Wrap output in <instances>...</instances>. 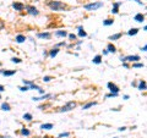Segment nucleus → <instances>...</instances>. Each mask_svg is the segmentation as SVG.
Wrapping results in <instances>:
<instances>
[{"label":"nucleus","mask_w":147,"mask_h":138,"mask_svg":"<svg viewBox=\"0 0 147 138\" xmlns=\"http://www.w3.org/2000/svg\"><path fill=\"white\" fill-rule=\"evenodd\" d=\"M0 138H5V137H3V136H0Z\"/></svg>","instance_id":"obj_44"},{"label":"nucleus","mask_w":147,"mask_h":138,"mask_svg":"<svg viewBox=\"0 0 147 138\" xmlns=\"http://www.w3.org/2000/svg\"><path fill=\"white\" fill-rule=\"evenodd\" d=\"M123 98H124V99H125V100H128V99H129V95H124V97H123Z\"/></svg>","instance_id":"obj_43"},{"label":"nucleus","mask_w":147,"mask_h":138,"mask_svg":"<svg viewBox=\"0 0 147 138\" xmlns=\"http://www.w3.org/2000/svg\"><path fill=\"white\" fill-rule=\"evenodd\" d=\"M141 50H142V52H146V50H147V45H143V48H141Z\"/></svg>","instance_id":"obj_40"},{"label":"nucleus","mask_w":147,"mask_h":138,"mask_svg":"<svg viewBox=\"0 0 147 138\" xmlns=\"http://www.w3.org/2000/svg\"><path fill=\"white\" fill-rule=\"evenodd\" d=\"M132 1H136L138 5H143V3H142V1H140V0H132Z\"/></svg>","instance_id":"obj_38"},{"label":"nucleus","mask_w":147,"mask_h":138,"mask_svg":"<svg viewBox=\"0 0 147 138\" xmlns=\"http://www.w3.org/2000/svg\"><path fill=\"white\" fill-rule=\"evenodd\" d=\"M145 66L143 64H141V62H135V64H132V67L134 69H142Z\"/></svg>","instance_id":"obj_27"},{"label":"nucleus","mask_w":147,"mask_h":138,"mask_svg":"<svg viewBox=\"0 0 147 138\" xmlns=\"http://www.w3.org/2000/svg\"><path fill=\"white\" fill-rule=\"evenodd\" d=\"M4 91H5L4 86H3V84H0V92H4Z\"/></svg>","instance_id":"obj_39"},{"label":"nucleus","mask_w":147,"mask_h":138,"mask_svg":"<svg viewBox=\"0 0 147 138\" xmlns=\"http://www.w3.org/2000/svg\"><path fill=\"white\" fill-rule=\"evenodd\" d=\"M134 21H136V22H143L145 21V15H142V13H136L135 17H134Z\"/></svg>","instance_id":"obj_10"},{"label":"nucleus","mask_w":147,"mask_h":138,"mask_svg":"<svg viewBox=\"0 0 147 138\" xmlns=\"http://www.w3.org/2000/svg\"><path fill=\"white\" fill-rule=\"evenodd\" d=\"M77 30H78V37H81V38L87 37V33L85 32V30H83V27H82V26H78V27H77Z\"/></svg>","instance_id":"obj_11"},{"label":"nucleus","mask_w":147,"mask_h":138,"mask_svg":"<svg viewBox=\"0 0 147 138\" xmlns=\"http://www.w3.org/2000/svg\"><path fill=\"white\" fill-rule=\"evenodd\" d=\"M28 88H29V89L39 91V89H41V87H39V86H37V84H34V83H32V84H29V86H28Z\"/></svg>","instance_id":"obj_29"},{"label":"nucleus","mask_w":147,"mask_h":138,"mask_svg":"<svg viewBox=\"0 0 147 138\" xmlns=\"http://www.w3.org/2000/svg\"><path fill=\"white\" fill-rule=\"evenodd\" d=\"M69 136H70L69 132H63V133L59 134V138H64V137H69Z\"/></svg>","instance_id":"obj_32"},{"label":"nucleus","mask_w":147,"mask_h":138,"mask_svg":"<svg viewBox=\"0 0 147 138\" xmlns=\"http://www.w3.org/2000/svg\"><path fill=\"white\" fill-rule=\"evenodd\" d=\"M137 33H138V28H131L130 31H128L129 35H136Z\"/></svg>","instance_id":"obj_24"},{"label":"nucleus","mask_w":147,"mask_h":138,"mask_svg":"<svg viewBox=\"0 0 147 138\" xmlns=\"http://www.w3.org/2000/svg\"><path fill=\"white\" fill-rule=\"evenodd\" d=\"M0 73H3V71H1V70H0Z\"/></svg>","instance_id":"obj_45"},{"label":"nucleus","mask_w":147,"mask_h":138,"mask_svg":"<svg viewBox=\"0 0 147 138\" xmlns=\"http://www.w3.org/2000/svg\"><path fill=\"white\" fill-rule=\"evenodd\" d=\"M107 87H108V89L110 91V93H119V87H118L115 83L108 82L107 83Z\"/></svg>","instance_id":"obj_6"},{"label":"nucleus","mask_w":147,"mask_h":138,"mask_svg":"<svg viewBox=\"0 0 147 138\" xmlns=\"http://www.w3.org/2000/svg\"><path fill=\"white\" fill-rule=\"evenodd\" d=\"M55 35H56V37H66V35H68V32H66V31H56L55 32Z\"/></svg>","instance_id":"obj_20"},{"label":"nucleus","mask_w":147,"mask_h":138,"mask_svg":"<svg viewBox=\"0 0 147 138\" xmlns=\"http://www.w3.org/2000/svg\"><path fill=\"white\" fill-rule=\"evenodd\" d=\"M107 52L108 53H115L116 52V49H115V47L110 43V44H108V47H107Z\"/></svg>","instance_id":"obj_22"},{"label":"nucleus","mask_w":147,"mask_h":138,"mask_svg":"<svg viewBox=\"0 0 147 138\" xmlns=\"http://www.w3.org/2000/svg\"><path fill=\"white\" fill-rule=\"evenodd\" d=\"M120 37H121V33H116V34L110 35V37H109V40H116V39H119Z\"/></svg>","instance_id":"obj_25"},{"label":"nucleus","mask_w":147,"mask_h":138,"mask_svg":"<svg viewBox=\"0 0 147 138\" xmlns=\"http://www.w3.org/2000/svg\"><path fill=\"white\" fill-rule=\"evenodd\" d=\"M21 134L22 136H29V134H31V131L27 129V128H22L21 129Z\"/></svg>","instance_id":"obj_26"},{"label":"nucleus","mask_w":147,"mask_h":138,"mask_svg":"<svg viewBox=\"0 0 147 138\" xmlns=\"http://www.w3.org/2000/svg\"><path fill=\"white\" fill-rule=\"evenodd\" d=\"M12 8L16 10V11H22L25 9V5L22 4V3H14L12 4Z\"/></svg>","instance_id":"obj_9"},{"label":"nucleus","mask_w":147,"mask_h":138,"mask_svg":"<svg viewBox=\"0 0 147 138\" xmlns=\"http://www.w3.org/2000/svg\"><path fill=\"white\" fill-rule=\"evenodd\" d=\"M94 105H97V103H96V101H90V103H86V104L82 106V109H83V110H87V109H90V108H92V106H94Z\"/></svg>","instance_id":"obj_17"},{"label":"nucleus","mask_w":147,"mask_h":138,"mask_svg":"<svg viewBox=\"0 0 147 138\" xmlns=\"http://www.w3.org/2000/svg\"><path fill=\"white\" fill-rule=\"evenodd\" d=\"M137 89H140V91H145L146 89V81H145V79H141V81L138 82Z\"/></svg>","instance_id":"obj_13"},{"label":"nucleus","mask_w":147,"mask_h":138,"mask_svg":"<svg viewBox=\"0 0 147 138\" xmlns=\"http://www.w3.org/2000/svg\"><path fill=\"white\" fill-rule=\"evenodd\" d=\"M11 61L12 62H16V64H21V59H20V57H12V59H11Z\"/></svg>","instance_id":"obj_31"},{"label":"nucleus","mask_w":147,"mask_h":138,"mask_svg":"<svg viewBox=\"0 0 147 138\" xmlns=\"http://www.w3.org/2000/svg\"><path fill=\"white\" fill-rule=\"evenodd\" d=\"M103 55H108V52H107V49H106V50H103Z\"/></svg>","instance_id":"obj_41"},{"label":"nucleus","mask_w":147,"mask_h":138,"mask_svg":"<svg viewBox=\"0 0 147 138\" xmlns=\"http://www.w3.org/2000/svg\"><path fill=\"white\" fill-rule=\"evenodd\" d=\"M53 95L51 94H43L42 97H33L32 100L33 101H39V100H44V99H48V98H51Z\"/></svg>","instance_id":"obj_7"},{"label":"nucleus","mask_w":147,"mask_h":138,"mask_svg":"<svg viewBox=\"0 0 147 138\" xmlns=\"http://www.w3.org/2000/svg\"><path fill=\"white\" fill-rule=\"evenodd\" d=\"M92 62H93V64H96V65H99V64L102 62V55H96V56L93 57Z\"/></svg>","instance_id":"obj_16"},{"label":"nucleus","mask_w":147,"mask_h":138,"mask_svg":"<svg viewBox=\"0 0 147 138\" xmlns=\"http://www.w3.org/2000/svg\"><path fill=\"white\" fill-rule=\"evenodd\" d=\"M0 99H1V95H0Z\"/></svg>","instance_id":"obj_46"},{"label":"nucleus","mask_w":147,"mask_h":138,"mask_svg":"<svg viewBox=\"0 0 147 138\" xmlns=\"http://www.w3.org/2000/svg\"><path fill=\"white\" fill-rule=\"evenodd\" d=\"M76 108V103L75 101H69V103H66L61 109H60V112H68V111H71L72 109Z\"/></svg>","instance_id":"obj_3"},{"label":"nucleus","mask_w":147,"mask_h":138,"mask_svg":"<svg viewBox=\"0 0 147 138\" xmlns=\"http://www.w3.org/2000/svg\"><path fill=\"white\" fill-rule=\"evenodd\" d=\"M1 110H3V111H10L11 108H10L9 103H3V104H1Z\"/></svg>","instance_id":"obj_21"},{"label":"nucleus","mask_w":147,"mask_h":138,"mask_svg":"<svg viewBox=\"0 0 147 138\" xmlns=\"http://www.w3.org/2000/svg\"><path fill=\"white\" fill-rule=\"evenodd\" d=\"M23 119H25L26 121H31V120H32V114H29V112L23 114Z\"/></svg>","instance_id":"obj_28"},{"label":"nucleus","mask_w":147,"mask_h":138,"mask_svg":"<svg viewBox=\"0 0 147 138\" xmlns=\"http://www.w3.org/2000/svg\"><path fill=\"white\" fill-rule=\"evenodd\" d=\"M37 37H38L39 39H49L51 37V34L49 32H42V33H38L37 34Z\"/></svg>","instance_id":"obj_8"},{"label":"nucleus","mask_w":147,"mask_h":138,"mask_svg":"<svg viewBox=\"0 0 147 138\" xmlns=\"http://www.w3.org/2000/svg\"><path fill=\"white\" fill-rule=\"evenodd\" d=\"M113 23H114V20L113 18H107V20L103 21V25H104V26H112Z\"/></svg>","instance_id":"obj_23"},{"label":"nucleus","mask_w":147,"mask_h":138,"mask_svg":"<svg viewBox=\"0 0 147 138\" xmlns=\"http://www.w3.org/2000/svg\"><path fill=\"white\" fill-rule=\"evenodd\" d=\"M26 39H27V38L25 37L23 34H18V35H16V38H15V40H16L17 43H23Z\"/></svg>","instance_id":"obj_15"},{"label":"nucleus","mask_w":147,"mask_h":138,"mask_svg":"<svg viewBox=\"0 0 147 138\" xmlns=\"http://www.w3.org/2000/svg\"><path fill=\"white\" fill-rule=\"evenodd\" d=\"M118 94L119 93H109L106 95V98H114V97H118Z\"/></svg>","instance_id":"obj_30"},{"label":"nucleus","mask_w":147,"mask_h":138,"mask_svg":"<svg viewBox=\"0 0 147 138\" xmlns=\"http://www.w3.org/2000/svg\"><path fill=\"white\" fill-rule=\"evenodd\" d=\"M125 129H126V127H124V126H123V127H120V128H119V131H125Z\"/></svg>","instance_id":"obj_42"},{"label":"nucleus","mask_w":147,"mask_h":138,"mask_svg":"<svg viewBox=\"0 0 147 138\" xmlns=\"http://www.w3.org/2000/svg\"><path fill=\"white\" fill-rule=\"evenodd\" d=\"M54 127L53 123H43V125H41V128L42 129H51Z\"/></svg>","instance_id":"obj_19"},{"label":"nucleus","mask_w":147,"mask_h":138,"mask_svg":"<svg viewBox=\"0 0 147 138\" xmlns=\"http://www.w3.org/2000/svg\"><path fill=\"white\" fill-rule=\"evenodd\" d=\"M120 5H121V3H114L113 4V9H112L110 12H112V13H118V12H119V6Z\"/></svg>","instance_id":"obj_12"},{"label":"nucleus","mask_w":147,"mask_h":138,"mask_svg":"<svg viewBox=\"0 0 147 138\" xmlns=\"http://www.w3.org/2000/svg\"><path fill=\"white\" fill-rule=\"evenodd\" d=\"M16 73V70H11V71H3V75L5 77H10V76H14Z\"/></svg>","instance_id":"obj_18"},{"label":"nucleus","mask_w":147,"mask_h":138,"mask_svg":"<svg viewBox=\"0 0 147 138\" xmlns=\"http://www.w3.org/2000/svg\"><path fill=\"white\" fill-rule=\"evenodd\" d=\"M102 6H103V3H101V1H94V3H91V4H86L83 8H85V10H87V11H94V10L102 8Z\"/></svg>","instance_id":"obj_2"},{"label":"nucleus","mask_w":147,"mask_h":138,"mask_svg":"<svg viewBox=\"0 0 147 138\" xmlns=\"http://www.w3.org/2000/svg\"><path fill=\"white\" fill-rule=\"evenodd\" d=\"M21 92H27V91H29V88H28V86H23V87H20L18 88Z\"/></svg>","instance_id":"obj_33"},{"label":"nucleus","mask_w":147,"mask_h":138,"mask_svg":"<svg viewBox=\"0 0 147 138\" xmlns=\"http://www.w3.org/2000/svg\"><path fill=\"white\" fill-rule=\"evenodd\" d=\"M65 44H66L65 42H60V43H58V44L55 45V48H58V47H63V45H65Z\"/></svg>","instance_id":"obj_37"},{"label":"nucleus","mask_w":147,"mask_h":138,"mask_svg":"<svg viewBox=\"0 0 147 138\" xmlns=\"http://www.w3.org/2000/svg\"><path fill=\"white\" fill-rule=\"evenodd\" d=\"M23 84L25 86H29V84H32L31 81H27V79H23Z\"/></svg>","instance_id":"obj_36"},{"label":"nucleus","mask_w":147,"mask_h":138,"mask_svg":"<svg viewBox=\"0 0 147 138\" xmlns=\"http://www.w3.org/2000/svg\"><path fill=\"white\" fill-rule=\"evenodd\" d=\"M121 62H136V61H138L140 60V56L138 55H128V56H124V57H121Z\"/></svg>","instance_id":"obj_4"},{"label":"nucleus","mask_w":147,"mask_h":138,"mask_svg":"<svg viewBox=\"0 0 147 138\" xmlns=\"http://www.w3.org/2000/svg\"><path fill=\"white\" fill-rule=\"evenodd\" d=\"M26 10H27V12L29 13V15H32V16H38L39 15V11L37 10L34 6H32V5H27Z\"/></svg>","instance_id":"obj_5"},{"label":"nucleus","mask_w":147,"mask_h":138,"mask_svg":"<svg viewBox=\"0 0 147 138\" xmlns=\"http://www.w3.org/2000/svg\"><path fill=\"white\" fill-rule=\"evenodd\" d=\"M68 35H69V38H70L71 40H75V39L77 38V35H76V34H74V33H71V34H68Z\"/></svg>","instance_id":"obj_34"},{"label":"nucleus","mask_w":147,"mask_h":138,"mask_svg":"<svg viewBox=\"0 0 147 138\" xmlns=\"http://www.w3.org/2000/svg\"><path fill=\"white\" fill-rule=\"evenodd\" d=\"M58 53H59V49L58 48H53L49 52V57H51V59H53V57H55L56 55H58Z\"/></svg>","instance_id":"obj_14"},{"label":"nucleus","mask_w":147,"mask_h":138,"mask_svg":"<svg viewBox=\"0 0 147 138\" xmlns=\"http://www.w3.org/2000/svg\"><path fill=\"white\" fill-rule=\"evenodd\" d=\"M48 6L53 11H61V10L66 9V5L64 3H61V1H49Z\"/></svg>","instance_id":"obj_1"},{"label":"nucleus","mask_w":147,"mask_h":138,"mask_svg":"<svg viewBox=\"0 0 147 138\" xmlns=\"http://www.w3.org/2000/svg\"><path fill=\"white\" fill-rule=\"evenodd\" d=\"M50 79H51L50 76H44V77H43V81H44V82H49Z\"/></svg>","instance_id":"obj_35"}]
</instances>
